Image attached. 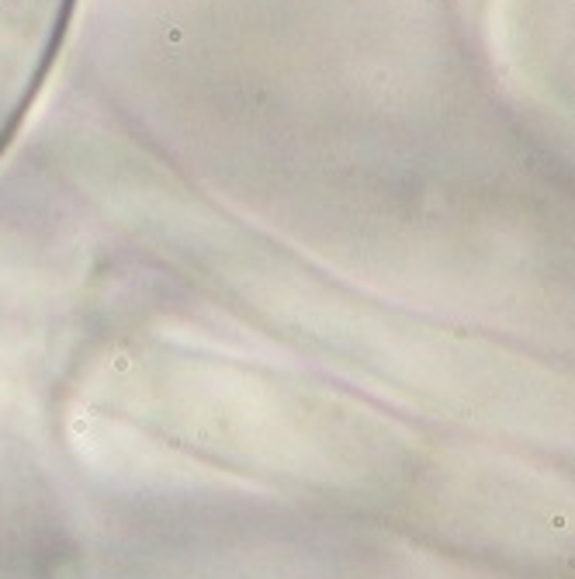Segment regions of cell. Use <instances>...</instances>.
<instances>
[{
	"label": "cell",
	"mask_w": 575,
	"mask_h": 579,
	"mask_svg": "<svg viewBox=\"0 0 575 579\" xmlns=\"http://www.w3.org/2000/svg\"><path fill=\"white\" fill-rule=\"evenodd\" d=\"M76 0H0V156L63 49Z\"/></svg>",
	"instance_id": "1"
}]
</instances>
